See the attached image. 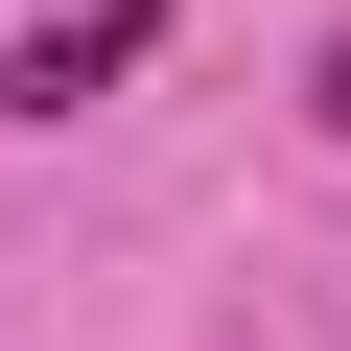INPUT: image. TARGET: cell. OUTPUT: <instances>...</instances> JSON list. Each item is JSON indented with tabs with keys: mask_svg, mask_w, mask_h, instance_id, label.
<instances>
[{
	"mask_svg": "<svg viewBox=\"0 0 351 351\" xmlns=\"http://www.w3.org/2000/svg\"><path fill=\"white\" fill-rule=\"evenodd\" d=\"M141 47H164V0H71V24L24 47V117H94V94L141 71Z\"/></svg>",
	"mask_w": 351,
	"mask_h": 351,
	"instance_id": "cell-1",
	"label": "cell"
},
{
	"mask_svg": "<svg viewBox=\"0 0 351 351\" xmlns=\"http://www.w3.org/2000/svg\"><path fill=\"white\" fill-rule=\"evenodd\" d=\"M304 117H328V141H351V24H328V71H304Z\"/></svg>",
	"mask_w": 351,
	"mask_h": 351,
	"instance_id": "cell-2",
	"label": "cell"
}]
</instances>
